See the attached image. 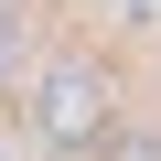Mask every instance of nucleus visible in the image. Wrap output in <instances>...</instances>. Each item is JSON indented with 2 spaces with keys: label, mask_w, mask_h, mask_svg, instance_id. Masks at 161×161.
<instances>
[{
  "label": "nucleus",
  "mask_w": 161,
  "mask_h": 161,
  "mask_svg": "<svg viewBox=\"0 0 161 161\" xmlns=\"http://www.w3.org/2000/svg\"><path fill=\"white\" fill-rule=\"evenodd\" d=\"M32 118L54 150H108V118H118V86L97 64H54L43 86H32Z\"/></svg>",
  "instance_id": "nucleus-1"
},
{
  "label": "nucleus",
  "mask_w": 161,
  "mask_h": 161,
  "mask_svg": "<svg viewBox=\"0 0 161 161\" xmlns=\"http://www.w3.org/2000/svg\"><path fill=\"white\" fill-rule=\"evenodd\" d=\"M108 161H161V140H108Z\"/></svg>",
  "instance_id": "nucleus-3"
},
{
  "label": "nucleus",
  "mask_w": 161,
  "mask_h": 161,
  "mask_svg": "<svg viewBox=\"0 0 161 161\" xmlns=\"http://www.w3.org/2000/svg\"><path fill=\"white\" fill-rule=\"evenodd\" d=\"M0 75H22V22L0 11Z\"/></svg>",
  "instance_id": "nucleus-2"
}]
</instances>
